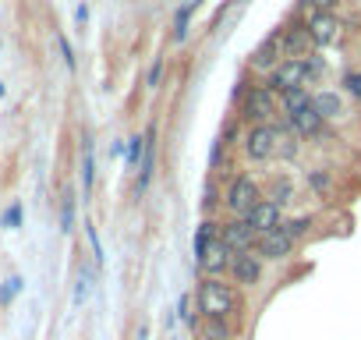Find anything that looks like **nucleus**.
Instances as JSON below:
<instances>
[{
	"label": "nucleus",
	"mask_w": 361,
	"mask_h": 340,
	"mask_svg": "<svg viewBox=\"0 0 361 340\" xmlns=\"http://www.w3.org/2000/svg\"><path fill=\"white\" fill-rule=\"evenodd\" d=\"M199 319H234L241 312V287L231 277H202L195 291Z\"/></svg>",
	"instance_id": "obj_1"
},
{
	"label": "nucleus",
	"mask_w": 361,
	"mask_h": 340,
	"mask_svg": "<svg viewBox=\"0 0 361 340\" xmlns=\"http://www.w3.org/2000/svg\"><path fill=\"white\" fill-rule=\"evenodd\" d=\"M280 114V99L276 92L266 85V82H252L248 89L238 92V121L245 128H255V124H273Z\"/></svg>",
	"instance_id": "obj_2"
},
{
	"label": "nucleus",
	"mask_w": 361,
	"mask_h": 340,
	"mask_svg": "<svg viewBox=\"0 0 361 340\" xmlns=\"http://www.w3.org/2000/svg\"><path fill=\"white\" fill-rule=\"evenodd\" d=\"M262 199H266V188L252 174H234L224 192V210H227V217H248Z\"/></svg>",
	"instance_id": "obj_3"
},
{
	"label": "nucleus",
	"mask_w": 361,
	"mask_h": 340,
	"mask_svg": "<svg viewBox=\"0 0 361 340\" xmlns=\"http://www.w3.org/2000/svg\"><path fill=\"white\" fill-rule=\"evenodd\" d=\"M280 135L283 128L273 121V124H255V128H245L241 135V152L248 163H269L276 159V145H280Z\"/></svg>",
	"instance_id": "obj_4"
},
{
	"label": "nucleus",
	"mask_w": 361,
	"mask_h": 340,
	"mask_svg": "<svg viewBox=\"0 0 361 340\" xmlns=\"http://www.w3.org/2000/svg\"><path fill=\"white\" fill-rule=\"evenodd\" d=\"M280 43H283V61H305L315 43H312V32H308V18L294 15L280 25Z\"/></svg>",
	"instance_id": "obj_5"
},
{
	"label": "nucleus",
	"mask_w": 361,
	"mask_h": 340,
	"mask_svg": "<svg viewBox=\"0 0 361 340\" xmlns=\"http://www.w3.org/2000/svg\"><path fill=\"white\" fill-rule=\"evenodd\" d=\"M220 241H224L234 255H241V252H255L259 234L248 227L245 217H227V220H220Z\"/></svg>",
	"instance_id": "obj_6"
},
{
	"label": "nucleus",
	"mask_w": 361,
	"mask_h": 340,
	"mask_svg": "<svg viewBox=\"0 0 361 340\" xmlns=\"http://www.w3.org/2000/svg\"><path fill=\"white\" fill-rule=\"evenodd\" d=\"M262 273H266V259L255 255V252H241V255H234L227 277H231V284H238L241 291H248V287H259L262 284Z\"/></svg>",
	"instance_id": "obj_7"
},
{
	"label": "nucleus",
	"mask_w": 361,
	"mask_h": 340,
	"mask_svg": "<svg viewBox=\"0 0 361 340\" xmlns=\"http://www.w3.org/2000/svg\"><path fill=\"white\" fill-rule=\"evenodd\" d=\"M308 32H312L315 50H326L343 36V22L336 18V11H312L308 15Z\"/></svg>",
	"instance_id": "obj_8"
},
{
	"label": "nucleus",
	"mask_w": 361,
	"mask_h": 340,
	"mask_svg": "<svg viewBox=\"0 0 361 340\" xmlns=\"http://www.w3.org/2000/svg\"><path fill=\"white\" fill-rule=\"evenodd\" d=\"M276 64H283V43H280V29H273L255 50H252V57H248V68L252 71H259L262 78L276 68Z\"/></svg>",
	"instance_id": "obj_9"
},
{
	"label": "nucleus",
	"mask_w": 361,
	"mask_h": 340,
	"mask_svg": "<svg viewBox=\"0 0 361 340\" xmlns=\"http://www.w3.org/2000/svg\"><path fill=\"white\" fill-rule=\"evenodd\" d=\"M276 96L280 92H287V89H298V85H308V71H305V61H283V64H276L266 78H262Z\"/></svg>",
	"instance_id": "obj_10"
},
{
	"label": "nucleus",
	"mask_w": 361,
	"mask_h": 340,
	"mask_svg": "<svg viewBox=\"0 0 361 340\" xmlns=\"http://www.w3.org/2000/svg\"><path fill=\"white\" fill-rule=\"evenodd\" d=\"M294 248H298V241H294V238H287V234L276 227V231H269V234H259L255 255H262L266 262H283V259H290V255H294Z\"/></svg>",
	"instance_id": "obj_11"
},
{
	"label": "nucleus",
	"mask_w": 361,
	"mask_h": 340,
	"mask_svg": "<svg viewBox=\"0 0 361 340\" xmlns=\"http://www.w3.org/2000/svg\"><path fill=\"white\" fill-rule=\"evenodd\" d=\"M287 121V128L301 138V142H315V138H322L326 131H329V124L322 121V114L315 110V107H308V110H301V114H294V117H283Z\"/></svg>",
	"instance_id": "obj_12"
},
{
	"label": "nucleus",
	"mask_w": 361,
	"mask_h": 340,
	"mask_svg": "<svg viewBox=\"0 0 361 340\" xmlns=\"http://www.w3.org/2000/svg\"><path fill=\"white\" fill-rule=\"evenodd\" d=\"M231 262H234V252H231L220 238H213V245H209L206 255L195 262V269H199L202 277H227V273H231Z\"/></svg>",
	"instance_id": "obj_13"
},
{
	"label": "nucleus",
	"mask_w": 361,
	"mask_h": 340,
	"mask_svg": "<svg viewBox=\"0 0 361 340\" xmlns=\"http://www.w3.org/2000/svg\"><path fill=\"white\" fill-rule=\"evenodd\" d=\"M283 217H287V210L283 206H276V202H269V199H262L245 220H248V227L255 231V234H269V231H276L280 224H283Z\"/></svg>",
	"instance_id": "obj_14"
},
{
	"label": "nucleus",
	"mask_w": 361,
	"mask_h": 340,
	"mask_svg": "<svg viewBox=\"0 0 361 340\" xmlns=\"http://www.w3.org/2000/svg\"><path fill=\"white\" fill-rule=\"evenodd\" d=\"M312 107L322 114V121H326V124H336V121H343V117H347V99H343V92H336V89H319Z\"/></svg>",
	"instance_id": "obj_15"
},
{
	"label": "nucleus",
	"mask_w": 361,
	"mask_h": 340,
	"mask_svg": "<svg viewBox=\"0 0 361 340\" xmlns=\"http://www.w3.org/2000/svg\"><path fill=\"white\" fill-rule=\"evenodd\" d=\"M276 99H280V114H283V117H294V114H301V110H308V107L315 103V89H308V85H298V89H287V92H280Z\"/></svg>",
	"instance_id": "obj_16"
},
{
	"label": "nucleus",
	"mask_w": 361,
	"mask_h": 340,
	"mask_svg": "<svg viewBox=\"0 0 361 340\" xmlns=\"http://www.w3.org/2000/svg\"><path fill=\"white\" fill-rule=\"evenodd\" d=\"M156 121L145 128V156H142V163H138V185H135V192H145L149 188V181H152V166H156Z\"/></svg>",
	"instance_id": "obj_17"
},
{
	"label": "nucleus",
	"mask_w": 361,
	"mask_h": 340,
	"mask_svg": "<svg viewBox=\"0 0 361 340\" xmlns=\"http://www.w3.org/2000/svg\"><path fill=\"white\" fill-rule=\"evenodd\" d=\"M305 181H308V192L315 199H329L333 188H336V174H333L329 166H312L308 174H305Z\"/></svg>",
	"instance_id": "obj_18"
},
{
	"label": "nucleus",
	"mask_w": 361,
	"mask_h": 340,
	"mask_svg": "<svg viewBox=\"0 0 361 340\" xmlns=\"http://www.w3.org/2000/svg\"><path fill=\"white\" fill-rule=\"evenodd\" d=\"M238 326L231 319H199V340H234Z\"/></svg>",
	"instance_id": "obj_19"
},
{
	"label": "nucleus",
	"mask_w": 361,
	"mask_h": 340,
	"mask_svg": "<svg viewBox=\"0 0 361 340\" xmlns=\"http://www.w3.org/2000/svg\"><path fill=\"white\" fill-rule=\"evenodd\" d=\"M266 199L287 210V206L298 199V188H294V181H290L287 174H280V178H273V181H269V188H266Z\"/></svg>",
	"instance_id": "obj_20"
},
{
	"label": "nucleus",
	"mask_w": 361,
	"mask_h": 340,
	"mask_svg": "<svg viewBox=\"0 0 361 340\" xmlns=\"http://www.w3.org/2000/svg\"><path fill=\"white\" fill-rule=\"evenodd\" d=\"M312 227H315V217H312V213H301V217H283V224H280V231H283L287 238H294V241H305V238L312 234Z\"/></svg>",
	"instance_id": "obj_21"
},
{
	"label": "nucleus",
	"mask_w": 361,
	"mask_h": 340,
	"mask_svg": "<svg viewBox=\"0 0 361 340\" xmlns=\"http://www.w3.org/2000/svg\"><path fill=\"white\" fill-rule=\"evenodd\" d=\"M305 71H308V89H312V85L326 75V57H322L319 50H312V54L305 57Z\"/></svg>",
	"instance_id": "obj_22"
},
{
	"label": "nucleus",
	"mask_w": 361,
	"mask_h": 340,
	"mask_svg": "<svg viewBox=\"0 0 361 340\" xmlns=\"http://www.w3.org/2000/svg\"><path fill=\"white\" fill-rule=\"evenodd\" d=\"M340 92L361 103V71H343L340 75Z\"/></svg>",
	"instance_id": "obj_23"
},
{
	"label": "nucleus",
	"mask_w": 361,
	"mask_h": 340,
	"mask_svg": "<svg viewBox=\"0 0 361 340\" xmlns=\"http://www.w3.org/2000/svg\"><path fill=\"white\" fill-rule=\"evenodd\" d=\"M188 22H192V4L180 8L177 18H173V43H185L188 40Z\"/></svg>",
	"instance_id": "obj_24"
},
{
	"label": "nucleus",
	"mask_w": 361,
	"mask_h": 340,
	"mask_svg": "<svg viewBox=\"0 0 361 340\" xmlns=\"http://www.w3.org/2000/svg\"><path fill=\"white\" fill-rule=\"evenodd\" d=\"M82 192H92V142L85 138V156H82Z\"/></svg>",
	"instance_id": "obj_25"
},
{
	"label": "nucleus",
	"mask_w": 361,
	"mask_h": 340,
	"mask_svg": "<svg viewBox=\"0 0 361 340\" xmlns=\"http://www.w3.org/2000/svg\"><path fill=\"white\" fill-rule=\"evenodd\" d=\"M142 156H145V135H135L128 145V163L135 166V163H142Z\"/></svg>",
	"instance_id": "obj_26"
},
{
	"label": "nucleus",
	"mask_w": 361,
	"mask_h": 340,
	"mask_svg": "<svg viewBox=\"0 0 361 340\" xmlns=\"http://www.w3.org/2000/svg\"><path fill=\"white\" fill-rule=\"evenodd\" d=\"M61 227H64V231L75 227V199H71V192L64 195V206H61Z\"/></svg>",
	"instance_id": "obj_27"
},
{
	"label": "nucleus",
	"mask_w": 361,
	"mask_h": 340,
	"mask_svg": "<svg viewBox=\"0 0 361 340\" xmlns=\"http://www.w3.org/2000/svg\"><path fill=\"white\" fill-rule=\"evenodd\" d=\"M301 8H305L308 15H312V11H336V8H340V0H305Z\"/></svg>",
	"instance_id": "obj_28"
},
{
	"label": "nucleus",
	"mask_w": 361,
	"mask_h": 340,
	"mask_svg": "<svg viewBox=\"0 0 361 340\" xmlns=\"http://www.w3.org/2000/svg\"><path fill=\"white\" fill-rule=\"evenodd\" d=\"M18 291H22V280H18V277H11L4 287H0V305H8V301H11Z\"/></svg>",
	"instance_id": "obj_29"
},
{
	"label": "nucleus",
	"mask_w": 361,
	"mask_h": 340,
	"mask_svg": "<svg viewBox=\"0 0 361 340\" xmlns=\"http://www.w3.org/2000/svg\"><path fill=\"white\" fill-rule=\"evenodd\" d=\"M159 78H163V57H156L149 68V89H159Z\"/></svg>",
	"instance_id": "obj_30"
},
{
	"label": "nucleus",
	"mask_w": 361,
	"mask_h": 340,
	"mask_svg": "<svg viewBox=\"0 0 361 340\" xmlns=\"http://www.w3.org/2000/svg\"><path fill=\"white\" fill-rule=\"evenodd\" d=\"M177 308H180V319H185V322H192V326H195V315L188 312V308H192V294H180Z\"/></svg>",
	"instance_id": "obj_31"
},
{
	"label": "nucleus",
	"mask_w": 361,
	"mask_h": 340,
	"mask_svg": "<svg viewBox=\"0 0 361 340\" xmlns=\"http://www.w3.org/2000/svg\"><path fill=\"white\" fill-rule=\"evenodd\" d=\"M4 224H8V227H18V224H22V206H11V210L4 213Z\"/></svg>",
	"instance_id": "obj_32"
},
{
	"label": "nucleus",
	"mask_w": 361,
	"mask_h": 340,
	"mask_svg": "<svg viewBox=\"0 0 361 340\" xmlns=\"http://www.w3.org/2000/svg\"><path fill=\"white\" fill-rule=\"evenodd\" d=\"M85 294H89V273H82V277H78V287H75V301H85Z\"/></svg>",
	"instance_id": "obj_33"
},
{
	"label": "nucleus",
	"mask_w": 361,
	"mask_h": 340,
	"mask_svg": "<svg viewBox=\"0 0 361 340\" xmlns=\"http://www.w3.org/2000/svg\"><path fill=\"white\" fill-rule=\"evenodd\" d=\"M75 18H78V25H85V18H89V8H85V4H82V8H78V15H75Z\"/></svg>",
	"instance_id": "obj_34"
}]
</instances>
